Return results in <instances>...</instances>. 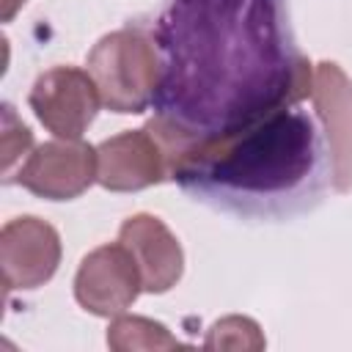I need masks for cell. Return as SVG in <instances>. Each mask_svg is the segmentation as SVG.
<instances>
[{
	"label": "cell",
	"mask_w": 352,
	"mask_h": 352,
	"mask_svg": "<svg viewBox=\"0 0 352 352\" xmlns=\"http://www.w3.org/2000/svg\"><path fill=\"white\" fill-rule=\"evenodd\" d=\"M16 184L47 201H72L96 182V146L82 140L41 143L14 176Z\"/></svg>",
	"instance_id": "cell-6"
},
{
	"label": "cell",
	"mask_w": 352,
	"mask_h": 352,
	"mask_svg": "<svg viewBox=\"0 0 352 352\" xmlns=\"http://www.w3.org/2000/svg\"><path fill=\"white\" fill-rule=\"evenodd\" d=\"M140 292L143 278L124 242H110L91 250L74 275V297L94 316L124 314Z\"/></svg>",
	"instance_id": "cell-5"
},
{
	"label": "cell",
	"mask_w": 352,
	"mask_h": 352,
	"mask_svg": "<svg viewBox=\"0 0 352 352\" xmlns=\"http://www.w3.org/2000/svg\"><path fill=\"white\" fill-rule=\"evenodd\" d=\"M264 338L258 333V324L248 316H226L217 324H212L206 349H261Z\"/></svg>",
	"instance_id": "cell-12"
},
{
	"label": "cell",
	"mask_w": 352,
	"mask_h": 352,
	"mask_svg": "<svg viewBox=\"0 0 352 352\" xmlns=\"http://www.w3.org/2000/svg\"><path fill=\"white\" fill-rule=\"evenodd\" d=\"M311 99L324 132L330 184L336 192H352V80L333 60L314 66Z\"/></svg>",
	"instance_id": "cell-7"
},
{
	"label": "cell",
	"mask_w": 352,
	"mask_h": 352,
	"mask_svg": "<svg viewBox=\"0 0 352 352\" xmlns=\"http://www.w3.org/2000/svg\"><path fill=\"white\" fill-rule=\"evenodd\" d=\"M168 179V154L148 126L96 146V182L110 192H138Z\"/></svg>",
	"instance_id": "cell-9"
},
{
	"label": "cell",
	"mask_w": 352,
	"mask_h": 352,
	"mask_svg": "<svg viewBox=\"0 0 352 352\" xmlns=\"http://www.w3.org/2000/svg\"><path fill=\"white\" fill-rule=\"evenodd\" d=\"M110 349H176L184 346L179 338L168 333L165 324L151 322L146 316H116L107 327Z\"/></svg>",
	"instance_id": "cell-11"
},
{
	"label": "cell",
	"mask_w": 352,
	"mask_h": 352,
	"mask_svg": "<svg viewBox=\"0 0 352 352\" xmlns=\"http://www.w3.org/2000/svg\"><path fill=\"white\" fill-rule=\"evenodd\" d=\"M170 179L209 209L242 220H289L311 212L330 184L324 132L308 110L278 107L228 135L192 143Z\"/></svg>",
	"instance_id": "cell-2"
},
{
	"label": "cell",
	"mask_w": 352,
	"mask_h": 352,
	"mask_svg": "<svg viewBox=\"0 0 352 352\" xmlns=\"http://www.w3.org/2000/svg\"><path fill=\"white\" fill-rule=\"evenodd\" d=\"M28 102L38 121L63 140H82L102 107L94 77L77 66H55L38 74Z\"/></svg>",
	"instance_id": "cell-4"
},
{
	"label": "cell",
	"mask_w": 352,
	"mask_h": 352,
	"mask_svg": "<svg viewBox=\"0 0 352 352\" xmlns=\"http://www.w3.org/2000/svg\"><path fill=\"white\" fill-rule=\"evenodd\" d=\"M3 116H6V126H3V129H6V132H3V173H6V182H8L16 157H19V154L25 157L28 148L33 146V135H30V129H28L25 124L16 121L11 104L3 107Z\"/></svg>",
	"instance_id": "cell-13"
},
{
	"label": "cell",
	"mask_w": 352,
	"mask_h": 352,
	"mask_svg": "<svg viewBox=\"0 0 352 352\" xmlns=\"http://www.w3.org/2000/svg\"><path fill=\"white\" fill-rule=\"evenodd\" d=\"M85 66L107 110L143 113L154 102L160 85V52L148 30L126 25L102 36L88 52Z\"/></svg>",
	"instance_id": "cell-3"
},
{
	"label": "cell",
	"mask_w": 352,
	"mask_h": 352,
	"mask_svg": "<svg viewBox=\"0 0 352 352\" xmlns=\"http://www.w3.org/2000/svg\"><path fill=\"white\" fill-rule=\"evenodd\" d=\"M151 36L160 52L154 118L190 143L311 96L314 66L283 0H165Z\"/></svg>",
	"instance_id": "cell-1"
},
{
	"label": "cell",
	"mask_w": 352,
	"mask_h": 352,
	"mask_svg": "<svg viewBox=\"0 0 352 352\" xmlns=\"http://www.w3.org/2000/svg\"><path fill=\"white\" fill-rule=\"evenodd\" d=\"M118 242L129 248L138 261L143 292L162 294L179 283L184 272V253L170 228L154 214H132L118 228Z\"/></svg>",
	"instance_id": "cell-10"
},
{
	"label": "cell",
	"mask_w": 352,
	"mask_h": 352,
	"mask_svg": "<svg viewBox=\"0 0 352 352\" xmlns=\"http://www.w3.org/2000/svg\"><path fill=\"white\" fill-rule=\"evenodd\" d=\"M19 6H25V0H3V19L8 22V19L16 14Z\"/></svg>",
	"instance_id": "cell-14"
},
{
	"label": "cell",
	"mask_w": 352,
	"mask_h": 352,
	"mask_svg": "<svg viewBox=\"0 0 352 352\" xmlns=\"http://www.w3.org/2000/svg\"><path fill=\"white\" fill-rule=\"evenodd\" d=\"M0 264L8 292L44 286L60 264V236L38 217H14L0 231Z\"/></svg>",
	"instance_id": "cell-8"
}]
</instances>
